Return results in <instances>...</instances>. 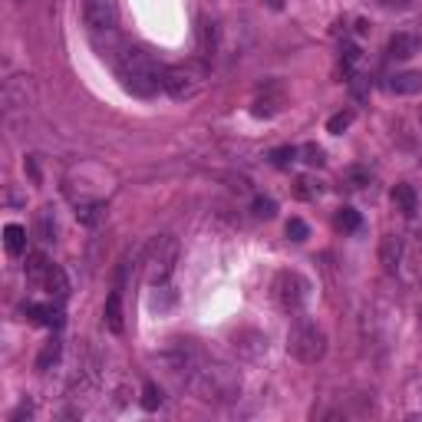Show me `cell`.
Here are the masks:
<instances>
[{
	"label": "cell",
	"mask_w": 422,
	"mask_h": 422,
	"mask_svg": "<svg viewBox=\"0 0 422 422\" xmlns=\"http://www.w3.org/2000/svg\"><path fill=\"white\" fill-rule=\"evenodd\" d=\"M189 386L199 393L201 403H211V406L234 403V399L241 396V376H238V370L228 366V363L208 360V356H201L199 366L189 373Z\"/></svg>",
	"instance_id": "cell-1"
},
{
	"label": "cell",
	"mask_w": 422,
	"mask_h": 422,
	"mask_svg": "<svg viewBox=\"0 0 422 422\" xmlns=\"http://www.w3.org/2000/svg\"><path fill=\"white\" fill-rule=\"evenodd\" d=\"M116 189V175L109 169L96 162H79L73 165L63 179V191L69 195L73 205H83V201H106Z\"/></svg>",
	"instance_id": "cell-2"
},
{
	"label": "cell",
	"mask_w": 422,
	"mask_h": 422,
	"mask_svg": "<svg viewBox=\"0 0 422 422\" xmlns=\"http://www.w3.org/2000/svg\"><path fill=\"white\" fill-rule=\"evenodd\" d=\"M122 86L129 89L132 96H142V99H152V96L162 89V73L152 63V56L142 50H122V56L116 60Z\"/></svg>",
	"instance_id": "cell-3"
},
{
	"label": "cell",
	"mask_w": 422,
	"mask_h": 422,
	"mask_svg": "<svg viewBox=\"0 0 422 422\" xmlns=\"http://www.w3.org/2000/svg\"><path fill=\"white\" fill-rule=\"evenodd\" d=\"M208 79V66L199 60H185V63H175V66L162 69V89L172 99H191L199 96L201 86Z\"/></svg>",
	"instance_id": "cell-4"
},
{
	"label": "cell",
	"mask_w": 422,
	"mask_h": 422,
	"mask_svg": "<svg viewBox=\"0 0 422 422\" xmlns=\"http://www.w3.org/2000/svg\"><path fill=\"white\" fill-rule=\"evenodd\" d=\"M175 261H179V241L172 234H162L146 248V258H142V271H146V281L152 287L165 284L175 271Z\"/></svg>",
	"instance_id": "cell-5"
},
{
	"label": "cell",
	"mask_w": 422,
	"mask_h": 422,
	"mask_svg": "<svg viewBox=\"0 0 422 422\" xmlns=\"http://www.w3.org/2000/svg\"><path fill=\"white\" fill-rule=\"evenodd\" d=\"M287 350H291L293 360L301 363H320L323 353H327V336L313 323H297L291 330V336H287Z\"/></svg>",
	"instance_id": "cell-6"
},
{
	"label": "cell",
	"mask_w": 422,
	"mask_h": 422,
	"mask_svg": "<svg viewBox=\"0 0 422 422\" xmlns=\"http://www.w3.org/2000/svg\"><path fill=\"white\" fill-rule=\"evenodd\" d=\"M311 297V284H307V277L297 274V271H281L274 277V301L281 303V311H301L303 303Z\"/></svg>",
	"instance_id": "cell-7"
},
{
	"label": "cell",
	"mask_w": 422,
	"mask_h": 422,
	"mask_svg": "<svg viewBox=\"0 0 422 422\" xmlns=\"http://www.w3.org/2000/svg\"><path fill=\"white\" fill-rule=\"evenodd\" d=\"M83 17L96 34L116 30V0H83Z\"/></svg>",
	"instance_id": "cell-8"
},
{
	"label": "cell",
	"mask_w": 422,
	"mask_h": 422,
	"mask_svg": "<svg viewBox=\"0 0 422 422\" xmlns=\"http://www.w3.org/2000/svg\"><path fill=\"white\" fill-rule=\"evenodd\" d=\"M234 350L244 360H261L267 353V336L258 330H241V333H234Z\"/></svg>",
	"instance_id": "cell-9"
},
{
	"label": "cell",
	"mask_w": 422,
	"mask_h": 422,
	"mask_svg": "<svg viewBox=\"0 0 422 422\" xmlns=\"http://www.w3.org/2000/svg\"><path fill=\"white\" fill-rule=\"evenodd\" d=\"M422 50V36L416 30H399L393 40H389V60H409Z\"/></svg>",
	"instance_id": "cell-10"
},
{
	"label": "cell",
	"mask_w": 422,
	"mask_h": 422,
	"mask_svg": "<svg viewBox=\"0 0 422 422\" xmlns=\"http://www.w3.org/2000/svg\"><path fill=\"white\" fill-rule=\"evenodd\" d=\"M399 261H403V241H399L396 234H383L379 238V264L386 274H396Z\"/></svg>",
	"instance_id": "cell-11"
},
{
	"label": "cell",
	"mask_w": 422,
	"mask_h": 422,
	"mask_svg": "<svg viewBox=\"0 0 422 422\" xmlns=\"http://www.w3.org/2000/svg\"><path fill=\"white\" fill-rule=\"evenodd\" d=\"M386 89L393 96H416V93H422V73H416V69L396 73V76H389Z\"/></svg>",
	"instance_id": "cell-12"
},
{
	"label": "cell",
	"mask_w": 422,
	"mask_h": 422,
	"mask_svg": "<svg viewBox=\"0 0 422 422\" xmlns=\"http://www.w3.org/2000/svg\"><path fill=\"white\" fill-rule=\"evenodd\" d=\"M4 109L14 112V109H24L26 106V76H10L4 83Z\"/></svg>",
	"instance_id": "cell-13"
},
{
	"label": "cell",
	"mask_w": 422,
	"mask_h": 422,
	"mask_svg": "<svg viewBox=\"0 0 422 422\" xmlns=\"http://www.w3.org/2000/svg\"><path fill=\"white\" fill-rule=\"evenodd\" d=\"M106 327L112 330V333H122V291L116 287V291L106 297Z\"/></svg>",
	"instance_id": "cell-14"
},
{
	"label": "cell",
	"mask_w": 422,
	"mask_h": 422,
	"mask_svg": "<svg viewBox=\"0 0 422 422\" xmlns=\"http://www.w3.org/2000/svg\"><path fill=\"white\" fill-rule=\"evenodd\" d=\"M393 205H396L406 218H413L416 211H419V199H416L413 185H396V189H393Z\"/></svg>",
	"instance_id": "cell-15"
},
{
	"label": "cell",
	"mask_w": 422,
	"mask_h": 422,
	"mask_svg": "<svg viewBox=\"0 0 422 422\" xmlns=\"http://www.w3.org/2000/svg\"><path fill=\"white\" fill-rule=\"evenodd\" d=\"M50 261L44 258V254H30L26 258V281L30 284H36V287H44V281H46V274H50Z\"/></svg>",
	"instance_id": "cell-16"
},
{
	"label": "cell",
	"mask_w": 422,
	"mask_h": 422,
	"mask_svg": "<svg viewBox=\"0 0 422 422\" xmlns=\"http://www.w3.org/2000/svg\"><path fill=\"white\" fill-rule=\"evenodd\" d=\"M36 238L40 241H56V218H53V208H40L36 211Z\"/></svg>",
	"instance_id": "cell-17"
},
{
	"label": "cell",
	"mask_w": 422,
	"mask_h": 422,
	"mask_svg": "<svg viewBox=\"0 0 422 422\" xmlns=\"http://www.w3.org/2000/svg\"><path fill=\"white\" fill-rule=\"evenodd\" d=\"M26 317L34 320V323H46V327H60L63 323V313L56 307H40V303H30L26 307Z\"/></svg>",
	"instance_id": "cell-18"
},
{
	"label": "cell",
	"mask_w": 422,
	"mask_h": 422,
	"mask_svg": "<svg viewBox=\"0 0 422 422\" xmlns=\"http://www.w3.org/2000/svg\"><path fill=\"white\" fill-rule=\"evenodd\" d=\"M281 106H284V93H274V96H261V99H254V106H251V112L258 116V119H267V116H274V112H281Z\"/></svg>",
	"instance_id": "cell-19"
},
{
	"label": "cell",
	"mask_w": 422,
	"mask_h": 422,
	"mask_svg": "<svg viewBox=\"0 0 422 422\" xmlns=\"http://www.w3.org/2000/svg\"><path fill=\"white\" fill-rule=\"evenodd\" d=\"M4 244H7V254H14V258L24 254L26 251V231L20 228V224H7V228H4Z\"/></svg>",
	"instance_id": "cell-20"
},
{
	"label": "cell",
	"mask_w": 422,
	"mask_h": 422,
	"mask_svg": "<svg viewBox=\"0 0 422 422\" xmlns=\"http://www.w3.org/2000/svg\"><path fill=\"white\" fill-rule=\"evenodd\" d=\"M76 218L83 224H99L106 218V201H83V205H76Z\"/></svg>",
	"instance_id": "cell-21"
},
{
	"label": "cell",
	"mask_w": 422,
	"mask_h": 422,
	"mask_svg": "<svg viewBox=\"0 0 422 422\" xmlns=\"http://www.w3.org/2000/svg\"><path fill=\"white\" fill-rule=\"evenodd\" d=\"M44 291H50L53 297H66V293H69V281H66V274H63L56 264H53V267H50V274H46Z\"/></svg>",
	"instance_id": "cell-22"
},
{
	"label": "cell",
	"mask_w": 422,
	"mask_h": 422,
	"mask_svg": "<svg viewBox=\"0 0 422 422\" xmlns=\"http://www.w3.org/2000/svg\"><path fill=\"white\" fill-rule=\"evenodd\" d=\"M353 119H356V112H353V109H340V112H333V116H330V122H327V132L340 136V132H346L350 126H353Z\"/></svg>",
	"instance_id": "cell-23"
},
{
	"label": "cell",
	"mask_w": 422,
	"mask_h": 422,
	"mask_svg": "<svg viewBox=\"0 0 422 422\" xmlns=\"http://www.w3.org/2000/svg\"><path fill=\"white\" fill-rule=\"evenodd\" d=\"M60 350H63V343L56 340V336H53L50 343L44 346V353L36 356V370H50V363H56V360H60Z\"/></svg>",
	"instance_id": "cell-24"
},
{
	"label": "cell",
	"mask_w": 422,
	"mask_h": 422,
	"mask_svg": "<svg viewBox=\"0 0 422 422\" xmlns=\"http://www.w3.org/2000/svg\"><path fill=\"white\" fill-rule=\"evenodd\" d=\"M159 406H162V389H159L156 383H146V389H142V409L156 413Z\"/></svg>",
	"instance_id": "cell-25"
},
{
	"label": "cell",
	"mask_w": 422,
	"mask_h": 422,
	"mask_svg": "<svg viewBox=\"0 0 422 422\" xmlns=\"http://www.w3.org/2000/svg\"><path fill=\"white\" fill-rule=\"evenodd\" d=\"M336 228H340V231H356V228H360V215H356L353 208H340V211H336Z\"/></svg>",
	"instance_id": "cell-26"
},
{
	"label": "cell",
	"mask_w": 422,
	"mask_h": 422,
	"mask_svg": "<svg viewBox=\"0 0 422 422\" xmlns=\"http://www.w3.org/2000/svg\"><path fill=\"white\" fill-rule=\"evenodd\" d=\"M343 185L346 189H363V185H370V172H366V169H346Z\"/></svg>",
	"instance_id": "cell-27"
},
{
	"label": "cell",
	"mask_w": 422,
	"mask_h": 422,
	"mask_svg": "<svg viewBox=\"0 0 422 422\" xmlns=\"http://www.w3.org/2000/svg\"><path fill=\"white\" fill-rule=\"evenodd\" d=\"M293 159H297V149H291V146H281V149H274V152H271V162H274L277 169H287Z\"/></svg>",
	"instance_id": "cell-28"
},
{
	"label": "cell",
	"mask_w": 422,
	"mask_h": 422,
	"mask_svg": "<svg viewBox=\"0 0 422 422\" xmlns=\"http://www.w3.org/2000/svg\"><path fill=\"white\" fill-rule=\"evenodd\" d=\"M254 215H258V218H274L277 215V201L258 195V199H254Z\"/></svg>",
	"instance_id": "cell-29"
},
{
	"label": "cell",
	"mask_w": 422,
	"mask_h": 422,
	"mask_svg": "<svg viewBox=\"0 0 422 422\" xmlns=\"http://www.w3.org/2000/svg\"><path fill=\"white\" fill-rule=\"evenodd\" d=\"M307 234H311V228H307L301 218H291V221H287V238H291V241H307Z\"/></svg>",
	"instance_id": "cell-30"
},
{
	"label": "cell",
	"mask_w": 422,
	"mask_h": 422,
	"mask_svg": "<svg viewBox=\"0 0 422 422\" xmlns=\"http://www.w3.org/2000/svg\"><path fill=\"white\" fill-rule=\"evenodd\" d=\"M356 63H360V46H356V44H346V46H343V66H346V69H353Z\"/></svg>",
	"instance_id": "cell-31"
},
{
	"label": "cell",
	"mask_w": 422,
	"mask_h": 422,
	"mask_svg": "<svg viewBox=\"0 0 422 422\" xmlns=\"http://www.w3.org/2000/svg\"><path fill=\"white\" fill-rule=\"evenodd\" d=\"M303 162L307 165H323V152L317 146H303Z\"/></svg>",
	"instance_id": "cell-32"
},
{
	"label": "cell",
	"mask_w": 422,
	"mask_h": 422,
	"mask_svg": "<svg viewBox=\"0 0 422 422\" xmlns=\"http://www.w3.org/2000/svg\"><path fill=\"white\" fill-rule=\"evenodd\" d=\"M317 191H320V189H313V181H311V179H297V195H301V199H313Z\"/></svg>",
	"instance_id": "cell-33"
},
{
	"label": "cell",
	"mask_w": 422,
	"mask_h": 422,
	"mask_svg": "<svg viewBox=\"0 0 422 422\" xmlns=\"http://www.w3.org/2000/svg\"><path fill=\"white\" fill-rule=\"evenodd\" d=\"M383 4H389V7H393V4H396V7H406L409 0H383Z\"/></svg>",
	"instance_id": "cell-34"
},
{
	"label": "cell",
	"mask_w": 422,
	"mask_h": 422,
	"mask_svg": "<svg viewBox=\"0 0 422 422\" xmlns=\"http://www.w3.org/2000/svg\"><path fill=\"white\" fill-rule=\"evenodd\" d=\"M419 122H422V109H419Z\"/></svg>",
	"instance_id": "cell-35"
}]
</instances>
